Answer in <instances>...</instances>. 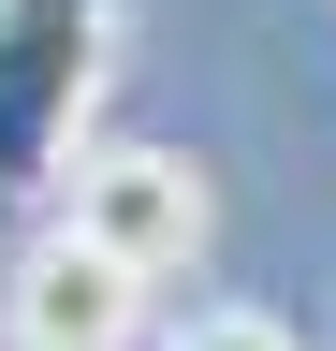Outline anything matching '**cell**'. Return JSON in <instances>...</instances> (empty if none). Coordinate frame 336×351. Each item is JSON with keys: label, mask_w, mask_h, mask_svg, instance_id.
<instances>
[{"label": "cell", "mask_w": 336, "mask_h": 351, "mask_svg": "<svg viewBox=\"0 0 336 351\" xmlns=\"http://www.w3.org/2000/svg\"><path fill=\"white\" fill-rule=\"evenodd\" d=\"M132 307H146V278H117L88 234H59V219L15 234V293H0L15 351H132Z\"/></svg>", "instance_id": "3957f363"}, {"label": "cell", "mask_w": 336, "mask_h": 351, "mask_svg": "<svg viewBox=\"0 0 336 351\" xmlns=\"http://www.w3.org/2000/svg\"><path fill=\"white\" fill-rule=\"evenodd\" d=\"M103 44H117V0H0V234H29L59 205Z\"/></svg>", "instance_id": "6da1fadb"}, {"label": "cell", "mask_w": 336, "mask_h": 351, "mask_svg": "<svg viewBox=\"0 0 336 351\" xmlns=\"http://www.w3.org/2000/svg\"><path fill=\"white\" fill-rule=\"evenodd\" d=\"M59 234H88L117 278H176V263L205 249V176L176 161V147H103V161H73L59 176Z\"/></svg>", "instance_id": "7a4b0ae2"}, {"label": "cell", "mask_w": 336, "mask_h": 351, "mask_svg": "<svg viewBox=\"0 0 336 351\" xmlns=\"http://www.w3.org/2000/svg\"><path fill=\"white\" fill-rule=\"evenodd\" d=\"M176 351H292V337H278V322H263V307H205V322H190V337H176Z\"/></svg>", "instance_id": "277c9868"}]
</instances>
